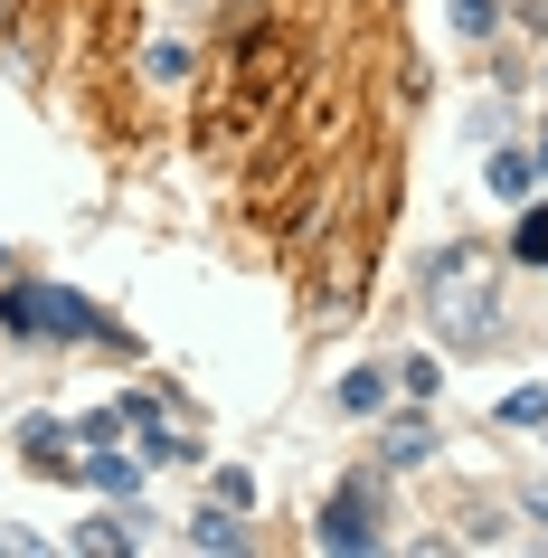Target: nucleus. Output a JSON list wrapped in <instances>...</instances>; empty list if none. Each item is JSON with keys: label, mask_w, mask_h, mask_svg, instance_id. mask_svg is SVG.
<instances>
[{"label": "nucleus", "mask_w": 548, "mask_h": 558, "mask_svg": "<svg viewBox=\"0 0 548 558\" xmlns=\"http://www.w3.org/2000/svg\"><path fill=\"white\" fill-rule=\"evenodd\" d=\"M426 313H435V331H445L454 351L501 341V294H491V275H483L473 246H435L426 256Z\"/></svg>", "instance_id": "f257e3e1"}, {"label": "nucleus", "mask_w": 548, "mask_h": 558, "mask_svg": "<svg viewBox=\"0 0 548 558\" xmlns=\"http://www.w3.org/2000/svg\"><path fill=\"white\" fill-rule=\"evenodd\" d=\"M0 331H20V341H95L105 313L86 294H66V284H0Z\"/></svg>", "instance_id": "f03ea898"}, {"label": "nucleus", "mask_w": 548, "mask_h": 558, "mask_svg": "<svg viewBox=\"0 0 548 558\" xmlns=\"http://www.w3.org/2000/svg\"><path fill=\"white\" fill-rule=\"evenodd\" d=\"M313 549H331V558H369V549H388V493H378V473H350L341 493L321 501Z\"/></svg>", "instance_id": "7ed1b4c3"}, {"label": "nucleus", "mask_w": 548, "mask_h": 558, "mask_svg": "<svg viewBox=\"0 0 548 558\" xmlns=\"http://www.w3.org/2000/svg\"><path fill=\"white\" fill-rule=\"evenodd\" d=\"M378 464H388V473H416V464H435V426H426L416 408H406V416H388V426H378Z\"/></svg>", "instance_id": "20e7f679"}, {"label": "nucleus", "mask_w": 548, "mask_h": 558, "mask_svg": "<svg viewBox=\"0 0 548 558\" xmlns=\"http://www.w3.org/2000/svg\"><path fill=\"white\" fill-rule=\"evenodd\" d=\"M76 426H58V416H20V454H29L38 473H76Z\"/></svg>", "instance_id": "39448f33"}, {"label": "nucleus", "mask_w": 548, "mask_h": 558, "mask_svg": "<svg viewBox=\"0 0 548 558\" xmlns=\"http://www.w3.org/2000/svg\"><path fill=\"white\" fill-rule=\"evenodd\" d=\"M483 180H491V199H529V190H539V151H520V143H501V151H491V161H483Z\"/></svg>", "instance_id": "423d86ee"}, {"label": "nucleus", "mask_w": 548, "mask_h": 558, "mask_svg": "<svg viewBox=\"0 0 548 558\" xmlns=\"http://www.w3.org/2000/svg\"><path fill=\"white\" fill-rule=\"evenodd\" d=\"M190 539L218 549V558H236V549H246V521H236L228 501H199V511H190Z\"/></svg>", "instance_id": "0eeeda50"}, {"label": "nucleus", "mask_w": 548, "mask_h": 558, "mask_svg": "<svg viewBox=\"0 0 548 558\" xmlns=\"http://www.w3.org/2000/svg\"><path fill=\"white\" fill-rule=\"evenodd\" d=\"M388 388H398V369H350V379H341V416H378V408H388Z\"/></svg>", "instance_id": "6e6552de"}, {"label": "nucleus", "mask_w": 548, "mask_h": 558, "mask_svg": "<svg viewBox=\"0 0 548 558\" xmlns=\"http://www.w3.org/2000/svg\"><path fill=\"white\" fill-rule=\"evenodd\" d=\"M86 483H95V493H114V501H133V483H143V464L105 445V454H86Z\"/></svg>", "instance_id": "1a4fd4ad"}, {"label": "nucleus", "mask_w": 548, "mask_h": 558, "mask_svg": "<svg viewBox=\"0 0 548 558\" xmlns=\"http://www.w3.org/2000/svg\"><path fill=\"white\" fill-rule=\"evenodd\" d=\"M511 256H520V265H548V199H520V228H511Z\"/></svg>", "instance_id": "9d476101"}, {"label": "nucleus", "mask_w": 548, "mask_h": 558, "mask_svg": "<svg viewBox=\"0 0 548 558\" xmlns=\"http://www.w3.org/2000/svg\"><path fill=\"white\" fill-rule=\"evenodd\" d=\"M398 388L416 398V408H426L435 388H445V360H435V351H406V360H398Z\"/></svg>", "instance_id": "9b49d317"}, {"label": "nucleus", "mask_w": 548, "mask_h": 558, "mask_svg": "<svg viewBox=\"0 0 548 558\" xmlns=\"http://www.w3.org/2000/svg\"><path fill=\"white\" fill-rule=\"evenodd\" d=\"M501 426H548V379H520L501 398Z\"/></svg>", "instance_id": "f8f14e48"}, {"label": "nucleus", "mask_w": 548, "mask_h": 558, "mask_svg": "<svg viewBox=\"0 0 548 558\" xmlns=\"http://www.w3.org/2000/svg\"><path fill=\"white\" fill-rule=\"evenodd\" d=\"M208 501H228V511H256V473H246V464H218V473H208Z\"/></svg>", "instance_id": "ddd939ff"}, {"label": "nucleus", "mask_w": 548, "mask_h": 558, "mask_svg": "<svg viewBox=\"0 0 548 558\" xmlns=\"http://www.w3.org/2000/svg\"><path fill=\"white\" fill-rule=\"evenodd\" d=\"M133 521H143V511H114V521H86V530H76V549H105V558H114V549H133Z\"/></svg>", "instance_id": "4468645a"}, {"label": "nucleus", "mask_w": 548, "mask_h": 558, "mask_svg": "<svg viewBox=\"0 0 548 558\" xmlns=\"http://www.w3.org/2000/svg\"><path fill=\"white\" fill-rule=\"evenodd\" d=\"M123 426H133L123 408H95V416H76V445H86V454H105V445H114Z\"/></svg>", "instance_id": "2eb2a0df"}, {"label": "nucleus", "mask_w": 548, "mask_h": 558, "mask_svg": "<svg viewBox=\"0 0 548 558\" xmlns=\"http://www.w3.org/2000/svg\"><path fill=\"white\" fill-rule=\"evenodd\" d=\"M454 29L463 38H491V29H501V0H454Z\"/></svg>", "instance_id": "dca6fc26"}, {"label": "nucleus", "mask_w": 548, "mask_h": 558, "mask_svg": "<svg viewBox=\"0 0 548 558\" xmlns=\"http://www.w3.org/2000/svg\"><path fill=\"white\" fill-rule=\"evenodd\" d=\"M143 66L161 76V86H171V76H190V48H180V38H151V48H143Z\"/></svg>", "instance_id": "f3484780"}, {"label": "nucleus", "mask_w": 548, "mask_h": 558, "mask_svg": "<svg viewBox=\"0 0 548 558\" xmlns=\"http://www.w3.org/2000/svg\"><path fill=\"white\" fill-rule=\"evenodd\" d=\"M520 521H539V530H548V473H539V483H520Z\"/></svg>", "instance_id": "a211bd4d"}, {"label": "nucleus", "mask_w": 548, "mask_h": 558, "mask_svg": "<svg viewBox=\"0 0 548 558\" xmlns=\"http://www.w3.org/2000/svg\"><path fill=\"white\" fill-rule=\"evenodd\" d=\"M529 151H539V180H548V133H539V143H529Z\"/></svg>", "instance_id": "6ab92c4d"}, {"label": "nucleus", "mask_w": 548, "mask_h": 558, "mask_svg": "<svg viewBox=\"0 0 548 558\" xmlns=\"http://www.w3.org/2000/svg\"><path fill=\"white\" fill-rule=\"evenodd\" d=\"M0 284H10V246H0Z\"/></svg>", "instance_id": "aec40b11"}, {"label": "nucleus", "mask_w": 548, "mask_h": 558, "mask_svg": "<svg viewBox=\"0 0 548 558\" xmlns=\"http://www.w3.org/2000/svg\"><path fill=\"white\" fill-rule=\"evenodd\" d=\"M539 20H548V0H539Z\"/></svg>", "instance_id": "412c9836"}]
</instances>
